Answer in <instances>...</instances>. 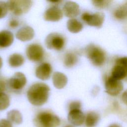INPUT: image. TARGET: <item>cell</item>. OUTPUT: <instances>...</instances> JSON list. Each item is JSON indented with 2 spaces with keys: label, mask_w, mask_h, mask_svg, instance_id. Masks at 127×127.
I'll use <instances>...</instances> for the list:
<instances>
[{
  "label": "cell",
  "mask_w": 127,
  "mask_h": 127,
  "mask_svg": "<svg viewBox=\"0 0 127 127\" xmlns=\"http://www.w3.org/2000/svg\"><path fill=\"white\" fill-rule=\"evenodd\" d=\"M50 88L44 83L38 82L32 85L28 89L27 97L34 106H41L45 104L49 98Z\"/></svg>",
  "instance_id": "6da1fadb"
},
{
  "label": "cell",
  "mask_w": 127,
  "mask_h": 127,
  "mask_svg": "<svg viewBox=\"0 0 127 127\" xmlns=\"http://www.w3.org/2000/svg\"><path fill=\"white\" fill-rule=\"evenodd\" d=\"M33 123L36 127H59L61 124L59 117L48 111H41L35 115Z\"/></svg>",
  "instance_id": "7a4b0ae2"
},
{
  "label": "cell",
  "mask_w": 127,
  "mask_h": 127,
  "mask_svg": "<svg viewBox=\"0 0 127 127\" xmlns=\"http://www.w3.org/2000/svg\"><path fill=\"white\" fill-rule=\"evenodd\" d=\"M85 54L91 63L97 66L102 65L106 59V54L101 48L93 44L88 45L85 49Z\"/></svg>",
  "instance_id": "3957f363"
},
{
  "label": "cell",
  "mask_w": 127,
  "mask_h": 127,
  "mask_svg": "<svg viewBox=\"0 0 127 127\" xmlns=\"http://www.w3.org/2000/svg\"><path fill=\"white\" fill-rule=\"evenodd\" d=\"M8 9L15 15L27 13L31 8L33 1L29 0H12L6 2Z\"/></svg>",
  "instance_id": "277c9868"
},
{
  "label": "cell",
  "mask_w": 127,
  "mask_h": 127,
  "mask_svg": "<svg viewBox=\"0 0 127 127\" xmlns=\"http://www.w3.org/2000/svg\"><path fill=\"white\" fill-rule=\"evenodd\" d=\"M45 45L49 49L57 51L62 50L65 45V39L60 33L54 32L49 34L45 39Z\"/></svg>",
  "instance_id": "5b68a950"
},
{
  "label": "cell",
  "mask_w": 127,
  "mask_h": 127,
  "mask_svg": "<svg viewBox=\"0 0 127 127\" xmlns=\"http://www.w3.org/2000/svg\"><path fill=\"white\" fill-rule=\"evenodd\" d=\"M81 19L90 26L101 27L105 20V14L102 12H96L93 14L85 12L82 13Z\"/></svg>",
  "instance_id": "8992f818"
},
{
  "label": "cell",
  "mask_w": 127,
  "mask_h": 127,
  "mask_svg": "<svg viewBox=\"0 0 127 127\" xmlns=\"http://www.w3.org/2000/svg\"><path fill=\"white\" fill-rule=\"evenodd\" d=\"M105 86L106 92L113 96L119 95L124 88L122 82L121 80L114 78L111 76L106 79Z\"/></svg>",
  "instance_id": "52a82bcc"
},
{
  "label": "cell",
  "mask_w": 127,
  "mask_h": 127,
  "mask_svg": "<svg viewBox=\"0 0 127 127\" xmlns=\"http://www.w3.org/2000/svg\"><path fill=\"white\" fill-rule=\"evenodd\" d=\"M26 54L29 60L33 62H39L44 57V50L39 44H32L27 47Z\"/></svg>",
  "instance_id": "ba28073f"
},
{
  "label": "cell",
  "mask_w": 127,
  "mask_h": 127,
  "mask_svg": "<svg viewBox=\"0 0 127 127\" xmlns=\"http://www.w3.org/2000/svg\"><path fill=\"white\" fill-rule=\"evenodd\" d=\"M26 82L25 75L20 72H15L8 81L9 86L14 90H21L25 86Z\"/></svg>",
  "instance_id": "9c48e42d"
},
{
  "label": "cell",
  "mask_w": 127,
  "mask_h": 127,
  "mask_svg": "<svg viewBox=\"0 0 127 127\" xmlns=\"http://www.w3.org/2000/svg\"><path fill=\"white\" fill-rule=\"evenodd\" d=\"M63 16L62 10L56 6H53L47 9L44 14V18L48 21H58Z\"/></svg>",
  "instance_id": "30bf717a"
},
{
  "label": "cell",
  "mask_w": 127,
  "mask_h": 127,
  "mask_svg": "<svg viewBox=\"0 0 127 127\" xmlns=\"http://www.w3.org/2000/svg\"><path fill=\"white\" fill-rule=\"evenodd\" d=\"M85 117L84 114L80 109L73 110L69 111L67 120L71 125L74 126H80L84 123Z\"/></svg>",
  "instance_id": "8fae6325"
},
{
  "label": "cell",
  "mask_w": 127,
  "mask_h": 127,
  "mask_svg": "<svg viewBox=\"0 0 127 127\" xmlns=\"http://www.w3.org/2000/svg\"><path fill=\"white\" fill-rule=\"evenodd\" d=\"M52 71L51 64L47 63H44L40 64L36 69V76L42 80H47L50 77Z\"/></svg>",
  "instance_id": "7c38bea8"
},
{
  "label": "cell",
  "mask_w": 127,
  "mask_h": 127,
  "mask_svg": "<svg viewBox=\"0 0 127 127\" xmlns=\"http://www.w3.org/2000/svg\"><path fill=\"white\" fill-rule=\"evenodd\" d=\"M63 11L66 17L73 18V17L77 16L79 13V6L74 1H68L64 4Z\"/></svg>",
  "instance_id": "4fadbf2b"
},
{
  "label": "cell",
  "mask_w": 127,
  "mask_h": 127,
  "mask_svg": "<svg viewBox=\"0 0 127 127\" xmlns=\"http://www.w3.org/2000/svg\"><path fill=\"white\" fill-rule=\"evenodd\" d=\"M34 36L33 29L28 26H24L18 30L16 34L17 39L22 42L28 41L32 40Z\"/></svg>",
  "instance_id": "5bb4252c"
},
{
  "label": "cell",
  "mask_w": 127,
  "mask_h": 127,
  "mask_svg": "<svg viewBox=\"0 0 127 127\" xmlns=\"http://www.w3.org/2000/svg\"><path fill=\"white\" fill-rule=\"evenodd\" d=\"M54 86L57 89L63 88L67 84V78L63 73L56 71L55 72L52 77Z\"/></svg>",
  "instance_id": "9a60e30c"
},
{
  "label": "cell",
  "mask_w": 127,
  "mask_h": 127,
  "mask_svg": "<svg viewBox=\"0 0 127 127\" xmlns=\"http://www.w3.org/2000/svg\"><path fill=\"white\" fill-rule=\"evenodd\" d=\"M13 40V35L10 31L2 30L0 32V47L6 48L10 46Z\"/></svg>",
  "instance_id": "2e32d148"
},
{
  "label": "cell",
  "mask_w": 127,
  "mask_h": 127,
  "mask_svg": "<svg viewBox=\"0 0 127 127\" xmlns=\"http://www.w3.org/2000/svg\"><path fill=\"white\" fill-rule=\"evenodd\" d=\"M99 115L94 112H88L85 117V125L86 127H95L99 121Z\"/></svg>",
  "instance_id": "e0dca14e"
},
{
  "label": "cell",
  "mask_w": 127,
  "mask_h": 127,
  "mask_svg": "<svg viewBox=\"0 0 127 127\" xmlns=\"http://www.w3.org/2000/svg\"><path fill=\"white\" fill-rule=\"evenodd\" d=\"M67 28L68 30L72 33L79 32L83 29V24L75 18H71L67 22Z\"/></svg>",
  "instance_id": "ac0fdd59"
},
{
  "label": "cell",
  "mask_w": 127,
  "mask_h": 127,
  "mask_svg": "<svg viewBox=\"0 0 127 127\" xmlns=\"http://www.w3.org/2000/svg\"><path fill=\"white\" fill-rule=\"evenodd\" d=\"M78 61L77 55L72 52H67L64 57V64L66 67H71L73 66Z\"/></svg>",
  "instance_id": "d6986e66"
},
{
  "label": "cell",
  "mask_w": 127,
  "mask_h": 127,
  "mask_svg": "<svg viewBox=\"0 0 127 127\" xmlns=\"http://www.w3.org/2000/svg\"><path fill=\"white\" fill-rule=\"evenodd\" d=\"M24 62V57L19 54H13L8 58V64L10 66L13 67L20 66L23 64Z\"/></svg>",
  "instance_id": "ffe728a7"
},
{
  "label": "cell",
  "mask_w": 127,
  "mask_h": 127,
  "mask_svg": "<svg viewBox=\"0 0 127 127\" xmlns=\"http://www.w3.org/2000/svg\"><path fill=\"white\" fill-rule=\"evenodd\" d=\"M7 119L12 124L18 125L22 122V116L18 110H12L7 113Z\"/></svg>",
  "instance_id": "44dd1931"
},
{
  "label": "cell",
  "mask_w": 127,
  "mask_h": 127,
  "mask_svg": "<svg viewBox=\"0 0 127 127\" xmlns=\"http://www.w3.org/2000/svg\"><path fill=\"white\" fill-rule=\"evenodd\" d=\"M127 76V73L125 69L120 65L116 64L112 68L111 76L115 79L121 80Z\"/></svg>",
  "instance_id": "7402d4cb"
},
{
  "label": "cell",
  "mask_w": 127,
  "mask_h": 127,
  "mask_svg": "<svg viewBox=\"0 0 127 127\" xmlns=\"http://www.w3.org/2000/svg\"><path fill=\"white\" fill-rule=\"evenodd\" d=\"M114 16L119 19H123L127 17V2L120 6L115 10Z\"/></svg>",
  "instance_id": "603a6c76"
},
{
  "label": "cell",
  "mask_w": 127,
  "mask_h": 127,
  "mask_svg": "<svg viewBox=\"0 0 127 127\" xmlns=\"http://www.w3.org/2000/svg\"><path fill=\"white\" fill-rule=\"evenodd\" d=\"M10 104L9 97L3 92L0 93V111L7 109Z\"/></svg>",
  "instance_id": "cb8c5ba5"
},
{
  "label": "cell",
  "mask_w": 127,
  "mask_h": 127,
  "mask_svg": "<svg viewBox=\"0 0 127 127\" xmlns=\"http://www.w3.org/2000/svg\"><path fill=\"white\" fill-rule=\"evenodd\" d=\"M112 0H92L93 4L98 8H105L111 4Z\"/></svg>",
  "instance_id": "d4e9b609"
},
{
  "label": "cell",
  "mask_w": 127,
  "mask_h": 127,
  "mask_svg": "<svg viewBox=\"0 0 127 127\" xmlns=\"http://www.w3.org/2000/svg\"><path fill=\"white\" fill-rule=\"evenodd\" d=\"M8 10L6 2L0 1V19L4 17L6 15Z\"/></svg>",
  "instance_id": "484cf974"
},
{
  "label": "cell",
  "mask_w": 127,
  "mask_h": 127,
  "mask_svg": "<svg viewBox=\"0 0 127 127\" xmlns=\"http://www.w3.org/2000/svg\"><path fill=\"white\" fill-rule=\"evenodd\" d=\"M116 64L123 67L127 73V57H121L116 61Z\"/></svg>",
  "instance_id": "4316f807"
},
{
  "label": "cell",
  "mask_w": 127,
  "mask_h": 127,
  "mask_svg": "<svg viewBox=\"0 0 127 127\" xmlns=\"http://www.w3.org/2000/svg\"><path fill=\"white\" fill-rule=\"evenodd\" d=\"M81 107V103L79 101H73L71 102L68 105V110L69 111L73 110L80 109Z\"/></svg>",
  "instance_id": "83f0119b"
},
{
  "label": "cell",
  "mask_w": 127,
  "mask_h": 127,
  "mask_svg": "<svg viewBox=\"0 0 127 127\" xmlns=\"http://www.w3.org/2000/svg\"><path fill=\"white\" fill-rule=\"evenodd\" d=\"M0 127H12V125L7 119H1L0 120Z\"/></svg>",
  "instance_id": "f1b7e54d"
},
{
  "label": "cell",
  "mask_w": 127,
  "mask_h": 127,
  "mask_svg": "<svg viewBox=\"0 0 127 127\" xmlns=\"http://www.w3.org/2000/svg\"><path fill=\"white\" fill-rule=\"evenodd\" d=\"M19 22L16 19H11L9 21V26L11 28H15L19 26Z\"/></svg>",
  "instance_id": "f546056e"
},
{
  "label": "cell",
  "mask_w": 127,
  "mask_h": 127,
  "mask_svg": "<svg viewBox=\"0 0 127 127\" xmlns=\"http://www.w3.org/2000/svg\"><path fill=\"white\" fill-rule=\"evenodd\" d=\"M6 82L5 80L1 77H0V93L3 92L6 88Z\"/></svg>",
  "instance_id": "4dcf8cb0"
},
{
  "label": "cell",
  "mask_w": 127,
  "mask_h": 127,
  "mask_svg": "<svg viewBox=\"0 0 127 127\" xmlns=\"http://www.w3.org/2000/svg\"><path fill=\"white\" fill-rule=\"evenodd\" d=\"M122 99L124 103L127 105V90L124 91V92L123 93L122 96Z\"/></svg>",
  "instance_id": "1f68e13d"
},
{
  "label": "cell",
  "mask_w": 127,
  "mask_h": 127,
  "mask_svg": "<svg viewBox=\"0 0 127 127\" xmlns=\"http://www.w3.org/2000/svg\"><path fill=\"white\" fill-rule=\"evenodd\" d=\"M50 2H52V3H54L55 4H59L61 2H62V0H56V1H49Z\"/></svg>",
  "instance_id": "d6a6232c"
},
{
  "label": "cell",
  "mask_w": 127,
  "mask_h": 127,
  "mask_svg": "<svg viewBox=\"0 0 127 127\" xmlns=\"http://www.w3.org/2000/svg\"><path fill=\"white\" fill-rule=\"evenodd\" d=\"M108 127H121L117 124H113L110 125Z\"/></svg>",
  "instance_id": "836d02e7"
},
{
  "label": "cell",
  "mask_w": 127,
  "mask_h": 127,
  "mask_svg": "<svg viewBox=\"0 0 127 127\" xmlns=\"http://www.w3.org/2000/svg\"><path fill=\"white\" fill-rule=\"evenodd\" d=\"M2 65V60L1 58L0 57V69Z\"/></svg>",
  "instance_id": "e575fe53"
},
{
  "label": "cell",
  "mask_w": 127,
  "mask_h": 127,
  "mask_svg": "<svg viewBox=\"0 0 127 127\" xmlns=\"http://www.w3.org/2000/svg\"><path fill=\"white\" fill-rule=\"evenodd\" d=\"M64 127H75V126L72 125H67L65 126Z\"/></svg>",
  "instance_id": "d590c367"
}]
</instances>
